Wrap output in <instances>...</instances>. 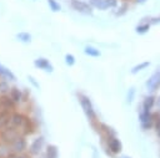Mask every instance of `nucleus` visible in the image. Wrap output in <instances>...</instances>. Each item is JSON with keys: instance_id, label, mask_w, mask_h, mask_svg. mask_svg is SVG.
Instances as JSON below:
<instances>
[{"instance_id": "nucleus-26", "label": "nucleus", "mask_w": 160, "mask_h": 158, "mask_svg": "<svg viewBox=\"0 0 160 158\" xmlns=\"http://www.w3.org/2000/svg\"><path fill=\"white\" fill-rule=\"evenodd\" d=\"M134 97H135V88L134 87H130L129 91H128V96H126L128 103H131L134 101Z\"/></svg>"}, {"instance_id": "nucleus-10", "label": "nucleus", "mask_w": 160, "mask_h": 158, "mask_svg": "<svg viewBox=\"0 0 160 158\" xmlns=\"http://www.w3.org/2000/svg\"><path fill=\"white\" fill-rule=\"evenodd\" d=\"M25 118H26V114L21 113V112H12L11 113V118H10V126L16 128L19 132L25 122Z\"/></svg>"}, {"instance_id": "nucleus-16", "label": "nucleus", "mask_w": 160, "mask_h": 158, "mask_svg": "<svg viewBox=\"0 0 160 158\" xmlns=\"http://www.w3.org/2000/svg\"><path fill=\"white\" fill-rule=\"evenodd\" d=\"M155 103V97L154 96H146L142 101V107H141V111H145V112H150L152 106Z\"/></svg>"}, {"instance_id": "nucleus-25", "label": "nucleus", "mask_w": 160, "mask_h": 158, "mask_svg": "<svg viewBox=\"0 0 160 158\" xmlns=\"http://www.w3.org/2000/svg\"><path fill=\"white\" fill-rule=\"evenodd\" d=\"M64 58H65V63H66L68 66L71 67V66L75 65V61H76V60H75V56H74L72 53H66Z\"/></svg>"}, {"instance_id": "nucleus-4", "label": "nucleus", "mask_w": 160, "mask_h": 158, "mask_svg": "<svg viewBox=\"0 0 160 158\" xmlns=\"http://www.w3.org/2000/svg\"><path fill=\"white\" fill-rule=\"evenodd\" d=\"M10 151H11V153H18V154H20V153H24L26 149H28V142H26V138H25V136H22V134H20L10 146Z\"/></svg>"}, {"instance_id": "nucleus-31", "label": "nucleus", "mask_w": 160, "mask_h": 158, "mask_svg": "<svg viewBox=\"0 0 160 158\" xmlns=\"http://www.w3.org/2000/svg\"><path fill=\"white\" fill-rule=\"evenodd\" d=\"M138 4H145L146 2V0H135Z\"/></svg>"}, {"instance_id": "nucleus-6", "label": "nucleus", "mask_w": 160, "mask_h": 158, "mask_svg": "<svg viewBox=\"0 0 160 158\" xmlns=\"http://www.w3.org/2000/svg\"><path fill=\"white\" fill-rule=\"evenodd\" d=\"M44 146H45V137L44 136H38L31 142V144L29 146V153H30V156H39L41 153Z\"/></svg>"}, {"instance_id": "nucleus-13", "label": "nucleus", "mask_w": 160, "mask_h": 158, "mask_svg": "<svg viewBox=\"0 0 160 158\" xmlns=\"http://www.w3.org/2000/svg\"><path fill=\"white\" fill-rule=\"evenodd\" d=\"M0 78L8 80V81H16V76L15 73L6 66H4L2 63H0Z\"/></svg>"}, {"instance_id": "nucleus-9", "label": "nucleus", "mask_w": 160, "mask_h": 158, "mask_svg": "<svg viewBox=\"0 0 160 158\" xmlns=\"http://www.w3.org/2000/svg\"><path fill=\"white\" fill-rule=\"evenodd\" d=\"M146 88L149 92H154L160 87V71L154 72L148 80H146Z\"/></svg>"}, {"instance_id": "nucleus-5", "label": "nucleus", "mask_w": 160, "mask_h": 158, "mask_svg": "<svg viewBox=\"0 0 160 158\" xmlns=\"http://www.w3.org/2000/svg\"><path fill=\"white\" fill-rule=\"evenodd\" d=\"M106 146L112 154H119L122 151V144L116 136H106Z\"/></svg>"}, {"instance_id": "nucleus-7", "label": "nucleus", "mask_w": 160, "mask_h": 158, "mask_svg": "<svg viewBox=\"0 0 160 158\" xmlns=\"http://www.w3.org/2000/svg\"><path fill=\"white\" fill-rule=\"evenodd\" d=\"M34 66L39 70H42L48 73H52L54 72V66L50 62V60H48L46 57H38L34 60Z\"/></svg>"}, {"instance_id": "nucleus-19", "label": "nucleus", "mask_w": 160, "mask_h": 158, "mask_svg": "<svg viewBox=\"0 0 160 158\" xmlns=\"http://www.w3.org/2000/svg\"><path fill=\"white\" fill-rule=\"evenodd\" d=\"M16 40L18 41H20V42H22V44H30L31 42V35L29 34V32H25V31H22V32H19V34H16Z\"/></svg>"}, {"instance_id": "nucleus-33", "label": "nucleus", "mask_w": 160, "mask_h": 158, "mask_svg": "<svg viewBox=\"0 0 160 158\" xmlns=\"http://www.w3.org/2000/svg\"><path fill=\"white\" fill-rule=\"evenodd\" d=\"M121 158H130V157H128V156H124V157H121Z\"/></svg>"}, {"instance_id": "nucleus-23", "label": "nucleus", "mask_w": 160, "mask_h": 158, "mask_svg": "<svg viewBox=\"0 0 160 158\" xmlns=\"http://www.w3.org/2000/svg\"><path fill=\"white\" fill-rule=\"evenodd\" d=\"M48 5H49L50 10L54 11V12H58V11L61 10V5L56 0H48Z\"/></svg>"}, {"instance_id": "nucleus-32", "label": "nucleus", "mask_w": 160, "mask_h": 158, "mask_svg": "<svg viewBox=\"0 0 160 158\" xmlns=\"http://www.w3.org/2000/svg\"><path fill=\"white\" fill-rule=\"evenodd\" d=\"M156 103H158V107H160V96H159V98H158V101H156Z\"/></svg>"}, {"instance_id": "nucleus-14", "label": "nucleus", "mask_w": 160, "mask_h": 158, "mask_svg": "<svg viewBox=\"0 0 160 158\" xmlns=\"http://www.w3.org/2000/svg\"><path fill=\"white\" fill-rule=\"evenodd\" d=\"M9 96L12 98V101H14L15 103H20V102L22 101V96H24V93H22V91H21L19 87L12 86V87L10 88Z\"/></svg>"}, {"instance_id": "nucleus-24", "label": "nucleus", "mask_w": 160, "mask_h": 158, "mask_svg": "<svg viewBox=\"0 0 160 158\" xmlns=\"http://www.w3.org/2000/svg\"><path fill=\"white\" fill-rule=\"evenodd\" d=\"M149 29H150V24H139L135 30L138 34H145L149 31Z\"/></svg>"}, {"instance_id": "nucleus-12", "label": "nucleus", "mask_w": 160, "mask_h": 158, "mask_svg": "<svg viewBox=\"0 0 160 158\" xmlns=\"http://www.w3.org/2000/svg\"><path fill=\"white\" fill-rule=\"evenodd\" d=\"M139 119H140V124L142 127V129H149L152 124V117L150 114V112H145V111H140L139 113Z\"/></svg>"}, {"instance_id": "nucleus-20", "label": "nucleus", "mask_w": 160, "mask_h": 158, "mask_svg": "<svg viewBox=\"0 0 160 158\" xmlns=\"http://www.w3.org/2000/svg\"><path fill=\"white\" fill-rule=\"evenodd\" d=\"M10 153H11L10 147H9L8 144H5V143H2V142L0 141V158H6Z\"/></svg>"}, {"instance_id": "nucleus-30", "label": "nucleus", "mask_w": 160, "mask_h": 158, "mask_svg": "<svg viewBox=\"0 0 160 158\" xmlns=\"http://www.w3.org/2000/svg\"><path fill=\"white\" fill-rule=\"evenodd\" d=\"M155 129H156L158 136L160 137V118H158V119H156V122H155Z\"/></svg>"}, {"instance_id": "nucleus-3", "label": "nucleus", "mask_w": 160, "mask_h": 158, "mask_svg": "<svg viewBox=\"0 0 160 158\" xmlns=\"http://www.w3.org/2000/svg\"><path fill=\"white\" fill-rule=\"evenodd\" d=\"M70 5L79 14H82V15H92V6L90 4L82 1V0H71L70 1Z\"/></svg>"}, {"instance_id": "nucleus-29", "label": "nucleus", "mask_w": 160, "mask_h": 158, "mask_svg": "<svg viewBox=\"0 0 160 158\" xmlns=\"http://www.w3.org/2000/svg\"><path fill=\"white\" fill-rule=\"evenodd\" d=\"M126 10H128V5H126V4L121 5V7L119 9V11L115 12V16H121V15H124V14L126 12Z\"/></svg>"}, {"instance_id": "nucleus-18", "label": "nucleus", "mask_w": 160, "mask_h": 158, "mask_svg": "<svg viewBox=\"0 0 160 158\" xmlns=\"http://www.w3.org/2000/svg\"><path fill=\"white\" fill-rule=\"evenodd\" d=\"M84 53L88 55V56H90V57H99L101 55V51L99 49L94 47V46L88 45V46L84 47Z\"/></svg>"}, {"instance_id": "nucleus-27", "label": "nucleus", "mask_w": 160, "mask_h": 158, "mask_svg": "<svg viewBox=\"0 0 160 158\" xmlns=\"http://www.w3.org/2000/svg\"><path fill=\"white\" fill-rule=\"evenodd\" d=\"M28 80H29V82H30V83H31V85H32L35 88H38V90L40 88V85H39V82L35 80V77H34V76L29 75V76H28Z\"/></svg>"}, {"instance_id": "nucleus-17", "label": "nucleus", "mask_w": 160, "mask_h": 158, "mask_svg": "<svg viewBox=\"0 0 160 158\" xmlns=\"http://www.w3.org/2000/svg\"><path fill=\"white\" fill-rule=\"evenodd\" d=\"M45 158H59V148L55 144H48Z\"/></svg>"}, {"instance_id": "nucleus-21", "label": "nucleus", "mask_w": 160, "mask_h": 158, "mask_svg": "<svg viewBox=\"0 0 160 158\" xmlns=\"http://www.w3.org/2000/svg\"><path fill=\"white\" fill-rule=\"evenodd\" d=\"M10 86H9V82L8 80H0V95H6L10 92Z\"/></svg>"}, {"instance_id": "nucleus-1", "label": "nucleus", "mask_w": 160, "mask_h": 158, "mask_svg": "<svg viewBox=\"0 0 160 158\" xmlns=\"http://www.w3.org/2000/svg\"><path fill=\"white\" fill-rule=\"evenodd\" d=\"M78 98H79V102L81 105V108H82L86 118L90 122H95L96 121V112L94 109V106H92V102L90 101V98L82 93H78Z\"/></svg>"}, {"instance_id": "nucleus-2", "label": "nucleus", "mask_w": 160, "mask_h": 158, "mask_svg": "<svg viewBox=\"0 0 160 158\" xmlns=\"http://www.w3.org/2000/svg\"><path fill=\"white\" fill-rule=\"evenodd\" d=\"M20 134H21V133H20L16 128H14V127H11V126H8L6 128H4V129L0 132V141H1L2 143H5V144L10 146Z\"/></svg>"}, {"instance_id": "nucleus-15", "label": "nucleus", "mask_w": 160, "mask_h": 158, "mask_svg": "<svg viewBox=\"0 0 160 158\" xmlns=\"http://www.w3.org/2000/svg\"><path fill=\"white\" fill-rule=\"evenodd\" d=\"M10 118H11V113L9 111L0 109V131L6 128L8 126H10Z\"/></svg>"}, {"instance_id": "nucleus-28", "label": "nucleus", "mask_w": 160, "mask_h": 158, "mask_svg": "<svg viewBox=\"0 0 160 158\" xmlns=\"http://www.w3.org/2000/svg\"><path fill=\"white\" fill-rule=\"evenodd\" d=\"M6 158H30V156L22 154V153H20V154H18V153H10Z\"/></svg>"}, {"instance_id": "nucleus-8", "label": "nucleus", "mask_w": 160, "mask_h": 158, "mask_svg": "<svg viewBox=\"0 0 160 158\" xmlns=\"http://www.w3.org/2000/svg\"><path fill=\"white\" fill-rule=\"evenodd\" d=\"M90 5L99 10L112 9L118 5V0H90Z\"/></svg>"}, {"instance_id": "nucleus-11", "label": "nucleus", "mask_w": 160, "mask_h": 158, "mask_svg": "<svg viewBox=\"0 0 160 158\" xmlns=\"http://www.w3.org/2000/svg\"><path fill=\"white\" fill-rule=\"evenodd\" d=\"M16 105L18 103H15L10 96H8V95L0 96V109L1 111H9L10 112V111L16 108Z\"/></svg>"}, {"instance_id": "nucleus-22", "label": "nucleus", "mask_w": 160, "mask_h": 158, "mask_svg": "<svg viewBox=\"0 0 160 158\" xmlns=\"http://www.w3.org/2000/svg\"><path fill=\"white\" fill-rule=\"evenodd\" d=\"M150 65V62L149 61H145V62H141V63H139V65H136V66H134L132 68H131V73H138L139 71H142L144 68H146L148 66Z\"/></svg>"}]
</instances>
